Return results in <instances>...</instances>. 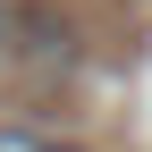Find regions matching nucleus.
I'll use <instances>...</instances> for the list:
<instances>
[{"label": "nucleus", "instance_id": "obj_1", "mask_svg": "<svg viewBox=\"0 0 152 152\" xmlns=\"http://www.w3.org/2000/svg\"><path fill=\"white\" fill-rule=\"evenodd\" d=\"M0 152H51V135H34V127H0Z\"/></svg>", "mask_w": 152, "mask_h": 152}, {"label": "nucleus", "instance_id": "obj_2", "mask_svg": "<svg viewBox=\"0 0 152 152\" xmlns=\"http://www.w3.org/2000/svg\"><path fill=\"white\" fill-rule=\"evenodd\" d=\"M9 42H17V9L0 0V59H9Z\"/></svg>", "mask_w": 152, "mask_h": 152}, {"label": "nucleus", "instance_id": "obj_3", "mask_svg": "<svg viewBox=\"0 0 152 152\" xmlns=\"http://www.w3.org/2000/svg\"><path fill=\"white\" fill-rule=\"evenodd\" d=\"M51 152H93V144H51Z\"/></svg>", "mask_w": 152, "mask_h": 152}]
</instances>
